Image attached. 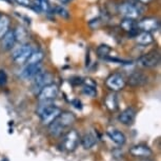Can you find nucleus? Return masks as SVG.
Segmentation results:
<instances>
[{
	"label": "nucleus",
	"instance_id": "nucleus-4",
	"mask_svg": "<svg viewBox=\"0 0 161 161\" xmlns=\"http://www.w3.org/2000/svg\"><path fill=\"white\" fill-rule=\"evenodd\" d=\"M160 63V54L157 51H152L139 59V64L143 68H155Z\"/></svg>",
	"mask_w": 161,
	"mask_h": 161
},
{
	"label": "nucleus",
	"instance_id": "nucleus-7",
	"mask_svg": "<svg viewBox=\"0 0 161 161\" xmlns=\"http://www.w3.org/2000/svg\"><path fill=\"white\" fill-rule=\"evenodd\" d=\"M119 12L124 18L136 20L141 15V11L132 3H122L119 7Z\"/></svg>",
	"mask_w": 161,
	"mask_h": 161
},
{
	"label": "nucleus",
	"instance_id": "nucleus-24",
	"mask_svg": "<svg viewBox=\"0 0 161 161\" xmlns=\"http://www.w3.org/2000/svg\"><path fill=\"white\" fill-rule=\"evenodd\" d=\"M83 93L86 95L90 96V97H95L96 96V84L91 81V79H87L86 84L83 87Z\"/></svg>",
	"mask_w": 161,
	"mask_h": 161
},
{
	"label": "nucleus",
	"instance_id": "nucleus-2",
	"mask_svg": "<svg viewBox=\"0 0 161 161\" xmlns=\"http://www.w3.org/2000/svg\"><path fill=\"white\" fill-rule=\"evenodd\" d=\"M33 48L30 44H21L19 47H17L13 53L14 61L18 64H23L28 61L30 55L32 54Z\"/></svg>",
	"mask_w": 161,
	"mask_h": 161
},
{
	"label": "nucleus",
	"instance_id": "nucleus-29",
	"mask_svg": "<svg viewBox=\"0 0 161 161\" xmlns=\"http://www.w3.org/2000/svg\"><path fill=\"white\" fill-rule=\"evenodd\" d=\"M73 103L75 104V108H78V110H81V108H82L81 102L79 101V100H75V101H73Z\"/></svg>",
	"mask_w": 161,
	"mask_h": 161
},
{
	"label": "nucleus",
	"instance_id": "nucleus-16",
	"mask_svg": "<svg viewBox=\"0 0 161 161\" xmlns=\"http://www.w3.org/2000/svg\"><path fill=\"white\" fill-rule=\"evenodd\" d=\"M108 137L112 139V141H114L115 143L118 144V145H123L125 143V136H124V134L122 132H120V130H108Z\"/></svg>",
	"mask_w": 161,
	"mask_h": 161
},
{
	"label": "nucleus",
	"instance_id": "nucleus-19",
	"mask_svg": "<svg viewBox=\"0 0 161 161\" xmlns=\"http://www.w3.org/2000/svg\"><path fill=\"white\" fill-rule=\"evenodd\" d=\"M43 58L44 54L42 51H33L26 61V64H37V63H40Z\"/></svg>",
	"mask_w": 161,
	"mask_h": 161
},
{
	"label": "nucleus",
	"instance_id": "nucleus-21",
	"mask_svg": "<svg viewBox=\"0 0 161 161\" xmlns=\"http://www.w3.org/2000/svg\"><path fill=\"white\" fill-rule=\"evenodd\" d=\"M105 105L108 106V110L111 111H116L118 108V101H117V96L115 94H110L105 98Z\"/></svg>",
	"mask_w": 161,
	"mask_h": 161
},
{
	"label": "nucleus",
	"instance_id": "nucleus-32",
	"mask_svg": "<svg viewBox=\"0 0 161 161\" xmlns=\"http://www.w3.org/2000/svg\"><path fill=\"white\" fill-rule=\"evenodd\" d=\"M37 1H40V0H37Z\"/></svg>",
	"mask_w": 161,
	"mask_h": 161
},
{
	"label": "nucleus",
	"instance_id": "nucleus-11",
	"mask_svg": "<svg viewBox=\"0 0 161 161\" xmlns=\"http://www.w3.org/2000/svg\"><path fill=\"white\" fill-rule=\"evenodd\" d=\"M39 73H41V64L37 63V64H28L22 69L20 74V77L22 79H31L37 76Z\"/></svg>",
	"mask_w": 161,
	"mask_h": 161
},
{
	"label": "nucleus",
	"instance_id": "nucleus-3",
	"mask_svg": "<svg viewBox=\"0 0 161 161\" xmlns=\"http://www.w3.org/2000/svg\"><path fill=\"white\" fill-rule=\"evenodd\" d=\"M58 92V86L54 83H51L40 90V92L38 94V99L39 101H52L57 97Z\"/></svg>",
	"mask_w": 161,
	"mask_h": 161
},
{
	"label": "nucleus",
	"instance_id": "nucleus-9",
	"mask_svg": "<svg viewBox=\"0 0 161 161\" xmlns=\"http://www.w3.org/2000/svg\"><path fill=\"white\" fill-rule=\"evenodd\" d=\"M78 142H79L78 133L76 132V130H72L65 135L63 143H64V147L66 148V150L69 151V152H73V151L76 150V147H77Z\"/></svg>",
	"mask_w": 161,
	"mask_h": 161
},
{
	"label": "nucleus",
	"instance_id": "nucleus-1",
	"mask_svg": "<svg viewBox=\"0 0 161 161\" xmlns=\"http://www.w3.org/2000/svg\"><path fill=\"white\" fill-rule=\"evenodd\" d=\"M42 104L39 105L38 108V114L40 116L41 122L48 125L50 123L53 122L54 120H56L58 116L61 113V110L59 108H57L52 103L51 101H40Z\"/></svg>",
	"mask_w": 161,
	"mask_h": 161
},
{
	"label": "nucleus",
	"instance_id": "nucleus-30",
	"mask_svg": "<svg viewBox=\"0 0 161 161\" xmlns=\"http://www.w3.org/2000/svg\"><path fill=\"white\" fill-rule=\"evenodd\" d=\"M138 1L141 2V3H143V4H147V3H150L152 0H138Z\"/></svg>",
	"mask_w": 161,
	"mask_h": 161
},
{
	"label": "nucleus",
	"instance_id": "nucleus-15",
	"mask_svg": "<svg viewBox=\"0 0 161 161\" xmlns=\"http://www.w3.org/2000/svg\"><path fill=\"white\" fill-rule=\"evenodd\" d=\"M130 153L135 157H150L153 152L147 145H136L130 150Z\"/></svg>",
	"mask_w": 161,
	"mask_h": 161
},
{
	"label": "nucleus",
	"instance_id": "nucleus-17",
	"mask_svg": "<svg viewBox=\"0 0 161 161\" xmlns=\"http://www.w3.org/2000/svg\"><path fill=\"white\" fill-rule=\"evenodd\" d=\"M153 41H154V37H153V35H152V33L150 32L141 31L136 36V42L140 45H148V44L153 43Z\"/></svg>",
	"mask_w": 161,
	"mask_h": 161
},
{
	"label": "nucleus",
	"instance_id": "nucleus-18",
	"mask_svg": "<svg viewBox=\"0 0 161 161\" xmlns=\"http://www.w3.org/2000/svg\"><path fill=\"white\" fill-rule=\"evenodd\" d=\"M96 143H97V138L91 133L86 134V135L83 136V138L81 139V144H82V147L86 148V150L92 148Z\"/></svg>",
	"mask_w": 161,
	"mask_h": 161
},
{
	"label": "nucleus",
	"instance_id": "nucleus-5",
	"mask_svg": "<svg viewBox=\"0 0 161 161\" xmlns=\"http://www.w3.org/2000/svg\"><path fill=\"white\" fill-rule=\"evenodd\" d=\"M105 84L110 90L114 91V92H117V91L124 89V86H125V84H126V81H125V79L123 78L122 75L113 74L106 79Z\"/></svg>",
	"mask_w": 161,
	"mask_h": 161
},
{
	"label": "nucleus",
	"instance_id": "nucleus-23",
	"mask_svg": "<svg viewBox=\"0 0 161 161\" xmlns=\"http://www.w3.org/2000/svg\"><path fill=\"white\" fill-rule=\"evenodd\" d=\"M14 34H15V38H16V41L21 42V43H23L28 39V32L22 26H18L14 31Z\"/></svg>",
	"mask_w": 161,
	"mask_h": 161
},
{
	"label": "nucleus",
	"instance_id": "nucleus-13",
	"mask_svg": "<svg viewBox=\"0 0 161 161\" xmlns=\"http://www.w3.org/2000/svg\"><path fill=\"white\" fill-rule=\"evenodd\" d=\"M56 120L58 121V123L63 129H65V127H69L72 124H74V122L76 121V116L73 113H71V112H63V113H60Z\"/></svg>",
	"mask_w": 161,
	"mask_h": 161
},
{
	"label": "nucleus",
	"instance_id": "nucleus-10",
	"mask_svg": "<svg viewBox=\"0 0 161 161\" xmlns=\"http://www.w3.org/2000/svg\"><path fill=\"white\" fill-rule=\"evenodd\" d=\"M147 76L140 72H134L132 75H130L127 79V83L130 86H144L147 82Z\"/></svg>",
	"mask_w": 161,
	"mask_h": 161
},
{
	"label": "nucleus",
	"instance_id": "nucleus-28",
	"mask_svg": "<svg viewBox=\"0 0 161 161\" xmlns=\"http://www.w3.org/2000/svg\"><path fill=\"white\" fill-rule=\"evenodd\" d=\"M56 12L58 13L59 16H61L63 18H69V12L65 10L64 8L62 7H57L56 8Z\"/></svg>",
	"mask_w": 161,
	"mask_h": 161
},
{
	"label": "nucleus",
	"instance_id": "nucleus-31",
	"mask_svg": "<svg viewBox=\"0 0 161 161\" xmlns=\"http://www.w3.org/2000/svg\"><path fill=\"white\" fill-rule=\"evenodd\" d=\"M60 1H61L62 3H68V2H69L71 0H60Z\"/></svg>",
	"mask_w": 161,
	"mask_h": 161
},
{
	"label": "nucleus",
	"instance_id": "nucleus-12",
	"mask_svg": "<svg viewBox=\"0 0 161 161\" xmlns=\"http://www.w3.org/2000/svg\"><path fill=\"white\" fill-rule=\"evenodd\" d=\"M136 118V110L133 108H129L124 110L122 113L119 115V121L124 125H130Z\"/></svg>",
	"mask_w": 161,
	"mask_h": 161
},
{
	"label": "nucleus",
	"instance_id": "nucleus-14",
	"mask_svg": "<svg viewBox=\"0 0 161 161\" xmlns=\"http://www.w3.org/2000/svg\"><path fill=\"white\" fill-rule=\"evenodd\" d=\"M1 47L4 51H10L13 48L15 42H16V38H15L14 31H8L1 39Z\"/></svg>",
	"mask_w": 161,
	"mask_h": 161
},
{
	"label": "nucleus",
	"instance_id": "nucleus-27",
	"mask_svg": "<svg viewBox=\"0 0 161 161\" xmlns=\"http://www.w3.org/2000/svg\"><path fill=\"white\" fill-rule=\"evenodd\" d=\"M8 82V75L3 69H0V86H5Z\"/></svg>",
	"mask_w": 161,
	"mask_h": 161
},
{
	"label": "nucleus",
	"instance_id": "nucleus-8",
	"mask_svg": "<svg viewBox=\"0 0 161 161\" xmlns=\"http://www.w3.org/2000/svg\"><path fill=\"white\" fill-rule=\"evenodd\" d=\"M137 26L141 31L151 33V32L157 31V30L159 29V21H158V19H156V18L147 17L139 21V23H137Z\"/></svg>",
	"mask_w": 161,
	"mask_h": 161
},
{
	"label": "nucleus",
	"instance_id": "nucleus-25",
	"mask_svg": "<svg viewBox=\"0 0 161 161\" xmlns=\"http://www.w3.org/2000/svg\"><path fill=\"white\" fill-rule=\"evenodd\" d=\"M111 52V48L110 47H108V45H100V47L97 48V53H98L99 56H108V53Z\"/></svg>",
	"mask_w": 161,
	"mask_h": 161
},
{
	"label": "nucleus",
	"instance_id": "nucleus-6",
	"mask_svg": "<svg viewBox=\"0 0 161 161\" xmlns=\"http://www.w3.org/2000/svg\"><path fill=\"white\" fill-rule=\"evenodd\" d=\"M54 80V76L50 74V73H39L37 76L34 77V82H33V89L34 91H39L42 87H44L45 86H48V84L53 83Z\"/></svg>",
	"mask_w": 161,
	"mask_h": 161
},
{
	"label": "nucleus",
	"instance_id": "nucleus-22",
	"mask_svg": "<svg viewBox=\"0 0 161 161\" xmlns=\"http://www.w3.org/2000/svg\"><path fill=\"white\" fill-rule=\"evenodd\" d=\"M121 28L126 32H132L136 28H137V23L135 22L134 19H130V18H124L120 23Z\"/></svg>",
	"mask_w": 161,
	"mask_h": 161
},
{
	"label": "nucleus",
	"instance_id": "nucleus-20",
	"mask_svg": "<svg viewBox=\"0 0 161 161\" xmlns=\"http://www.w3.org/2000/svg\"><path fill=\"white\" fill-rule=\"evenodd\" d=\"M8 28H10V18L7 15L0 16V39L8 32Z\"/></svg>",
	"mask_w": 161,
	"mask_h": 161
},
{
	"label": "nucleus",
	"instance_id": "nucleus-26",
	"mask_svg": "<svg viewBox=\"0 0 161 161\" xmlns=\"http://www.w3.org/2000/svg\"><path fill=\"white\" fill-rule=\"evenodd\" d=\"M17 4L21 5V7L24 8H32L33 7V2L32 0H15Z\"/></svg>",
	"mask_w": 161,
	"mask_h": 161
}]
</instances>
